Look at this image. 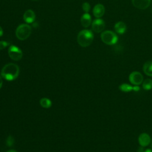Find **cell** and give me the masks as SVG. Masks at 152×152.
Wrapping results in <instances>:
<instances>
[{"label":"cell","instance_id":"6da1fadb","mask_svg":"<svg viewBox=\"0 0 152 152\" xmlns=\"http://www.w3.org/2000/svg\"><path fill=\"white\" fill-rule=\"evenodd\" d=\"M20 68L18 66L13 63L7 64L4 66L1 71L2 77L8 81L15 80L19 75Z\"/></svg>","mask_w":152,"mask_h":152},{"label":"cell","instance_id":"7a4b0ae2","mask_svg":"<svg viewBox=\"0 0 152 152\" xmlns=\"http://www.w3.org/2000/svg\"><path fill=\"white\" fill-rule=\"evenodd\" d=\"M93 38L94 36L91 31L89 30H83L78 34L77 42L81 46L86 48L91 44Z\"/></svg>","mask_w":152,"mask_h":152},{"label":"cell","instance_id":"3957f363","mask_svg":"<svg viewBox=\"0 0 152 152\" xmlns=\"http://www.w3.org/2000/svg\"><path fill=\"white\" fill-rule=\"evenodd\" d=\"M31 32L30 26L27 24L19 25L15 30L16 37L20 40H24L28 38Z\"/></svg>","mask_w":152,"mask_h":152},{"label":"cell","instance_id":"277c9868","mask_svg":"<svg viewBox=\"0 0 152 152\" xmlns=\"http://www.w3.org/2000/svg\"><path fill=\"white\" fill-rule=\"evenodd\" d=\"M100 37L102 42L108 45H114L118 41L117 35L114 32L110 30H106L102 32Z\"/></svg>","mask_w":152,"mask_h":152},{"label":"cell","instance_id":"5b68a950","mask_svg":"<svg viewBox=\"0 0 152 152\" xmlns=\"http://www.w3.org/2000/svg\"><path fill=\"white\" fill-rule=\"evenodd\" d=\"M8 55L14 61H19L22 58L23 52L21 50L15 45H11L8 49Z\"/></svg>","mask_w":152,"mask_h":152},{"label":"cell","instance_id":"8992f818","mask_svg":"<svg viewBox=\"0 0 152 152\" xmlns=\"http://www.w3.org/2000/svg\"><path fill=\"white\" fill-rule=\"evenodd\" d=\"M129 80L133 85L139 86L143 81V76L140 72L134 71L129 74Z\"/></svg>","mask_w":152,"mask_h":152},{"label":"cell","instance_id":"52a82bcc","mask_svg":"<svg viewBox=\"0 0 152 152\" xmlns=\"http://www.w3.org/2000/svg\"><path fill=\"white\" fill-rule=\"evenodd\" d=\"M91 27L94 32L100 33L104 30L105 27V23L102 19H95L92 23Z\"/></svg>","mask_w":152,"mask_h":152},{"label":"cell","instance_id":"ba28073f","mask_svg":"<svg viewBox=\"0 0 152 152\" xmlns=\"http://www.w3.org/2000/svg\"><path fill=\"white\" fill-rule=\"evenodd\" d=\"M133 5L140 10H145L148 8L151 3V0H132Z\"/></svg>","mask_w":152,"mask_h":152},{"label":"cell","instance_id":"9c48e42d","mask_svg":"<svg viewBox=\"0 0 152 152\" xmlns=\"http://www.w3.org/2000/svg\"><path fill=\"white\" fill-rule=\"evenodd\" d=\"M138 142L141 147H146L151 142V138L147 133H142L138 137Z\"/></svg>","mask_w":152,"mask_h":152},{"label":"cell","instance_id":"30bf717a","mask_svg":"<svg viewBox=\"0 0 152 152\" xmlns=\"http://www.w3.org/2000/svg\"><path fill=\"white\" fill-rule=\"evenodd\" d=\"M105 12V8L101 4H96L93 10V13L94 15L97 18H100L103 15Z\"/></svg>","mask_w":152,"mask_h":152},{"label":"cell","instance_id":"8fae6325","mask_svg":"<svg viewBox=\"0 0 152 152\" xmlns=\"http://www.w3.org/2000/svg\"><path fill=\"white\" fill-rule=\"evenodd\" d=\"M36 18L34 12L32 10H27L23 15V19L27 23H32Z\"/></svg>","mask_w":152,"mask_h":152},{"label":"cell","instance_id":"7c38bea8","mask_svg":"<svg viewBox=\"0 0 152 152\" xmlns=\"http://www.w3.org/2000/svg\"><path fill=\"white\" fill-rule=\"evenodd\" d=\"M119 88L121 91L125 92V93H128V92H130L132 90L134 91H138L140 90V87L138 86H132L127 83H123L122 84H121L119 86Z\"/></svg>","mask_w":152,"mask_h":152},{"label":"cell","instance_id":"4fadbf2b","mask_svg":"<svg viewBox=\"0 0 152 152\" xmlns=\"http://www.w3.org/2000/svg\"><path fill=\"white\" fill-rule=\"evenodd\" d=\"M91 23V17L88 13L84 14L81 17V23L84 27H88Z\"/></svg>","mask_w":152,"mask_h":152},{"label":"cell","instance_id":"5bb4252c","mask_svg":"<svg viewBox=\"0 0 152 152\" xmlns=\"http://www.w3.org/2000/svg\"><path fill=\"white\" fill-rule=\"evenodd\" d=\"M114 28L117 33L122 34L125 32L126 30V26L124 22L119 21L115 24Z\"/></svg>","mask_w":152,"mask_h":152},{"label":"cell","instance_id":"9a60e30c","mask_svg":"<svg viewBox=\"0 0 152 152\" xmlns=\"http://www.w3.org/2000/svg\"><path fill=\"white\" fill-rule=\"evenodd\" d=\"M143 71L148 76L152 77V61H147L143 65Z\"/></svg>","mask_w":152,"mask_h":152},{"label":"cell","instance_id":"2e32d148","mask_svg":"<svg viewBox=\"0 0 152 152\" xmlns=\"http://www.w3.org/2000/svg\"><path fill=\"white\" fill-rule=\"evenodd\" d=\"M40 104L43 108H49L52 106V102L48 98L43 97L40 100Z\"/></svg>","mask_w":152,"mask_h":152},{"label":"cell","instance_id":"e0dca14e","mask_svg":"<svg viewBox=\"0 0 152 152\" xmlns=\"http://www.w3.org/2000/svg\"><path fill=\"white\" fill-rule=\"evenodd\" d=\"M142 88L145 90H150L152 89V80L147 78L142 81Z\"/></svg>","mask_w":152,"mask_h":152},{"label":"cell","instance_id":"ac0fdd59","mask_svg":"<svg viewBox=\"0 0 152 152\" xmlns=\"http://www.w3.org/2000/svg\"><path fill=\"white\" fill-rule=\"evenodd\" d=\"M14 143V138L11 136V135H9L6 140V144L7 146L8 147H11L12 145H13Z\"/></svg>","mask_w":152,"mask_h":152},{"label":"cell","instance_id":"d6986e66","mask_svg":"<svg viewBox=\"0 0 152 152\" xmlns=\"http://www.w3.org/2000/svg\"><path fill=\"white\" fill-rule=\"evenodd\" d=\"M82 8L83 11L86 12V13H88V12L90 11V5L89 4V3L88 2H84L83 4L82 5Z\"/></svg>","mask_w":152,"mask_h":152},{"label":"cell","instance_id":"ffe728a7","mask_svg":"<svg viewBox=\"0 0 152 152\" xmlns=\"http://www.w3.org/2000/svg\"><path fill=\"white\" fill-rule=\"evenodd\" d=\"M9 45V43L6 41H0V50L5 49L7 46Z\"/></svg>","mask_w":152,"mask_h":152},{"label":"cell","instance_id":"44dd1931","mask_svg":"<svg viewBox=\"0 0 152 152\" xmlns=\"http://www.w3.org/2000/svg\"><path fill=\"white\" fill-rule=\"evenodd\" d=\"M144 149H143V147H141L139 148V149L137 150V152H144Z\"/></svg>","mask_w":152,"mask_h":152},{"label":"cell","instance_id":"7402d4cb","mask_svg":"<svg viewBox=\"0 0 152 152\" xmlns=\"http://www.w3.org/2000/svg\"><path fill=\"white\" fill-rule=\"evenodd\" d=\"M2 83H3V81H2V77L0 76V88H1L2 87Z\"/></svg>","mask_w":152,"mask_h":152},{"label":"cell","instance_id":"603a6c76","mask_svg":"<svg viewBox=\"0 0 152 152\" xmlns=\"http://www.w3.org/2000/svg\"><path fill=\"white\" fill-rule=\"evenodd\" d=\"M3 35V30L2 28V27L0 26V37L2 36Z\"/></svg>","mask_w":152,"mask_h":152},{"label":"cell","instance_id":"cb8c5ba5","mask_svg":"<svg viewBox=\"0 0 152 152\" xmlns=\"http://www.w3.org/2000/svg\"><path fill=\"white\" fill-rule=\"evenodd\" d=\"M144 152H152V150H151L150 148H148V149H146L145 150H144Z\"/></svg>","mask_w":152,"mask_h":152},{"label":"cell","instance_id":"d4e9b609","mask_svg":"<svg viewBox=\"0 0 152 152\" xmlns=\"http://www.w3.org/2000/svg\"><path fill=\"white\" fill-rule=\"evenodd\" d=\"M6 152H17V151H15V150H8V151H6Z\"/></svg>","mask_w":152,"mask_h":152},{"label":"cell","instance_id":"484cf974","mask_svg":"<svg viewBox=\"0 0 152 152\" xmlns=\"http://www.w3.org/2000/svg\"><path fill=\"white\" fill-rule=\"evenodd\" d=\"M151 148H152V141H151Z\"/></svg>","mask_w":152,"mask_h":152}]
</instances>
